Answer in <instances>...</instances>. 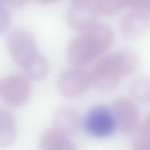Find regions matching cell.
I'll list each match as a JSON object with an SVG mask.
<instances>
[{
    "label": "cell",
    "instance_id": "cell-11",
    "mask_svg": "<svg viewBox=\"0 0 150 150\" xmlns=\"http://www.w3.org/2000/svg\"><path fill=\"white\" fill-rule=\"evenodd\" d=\"M39 146L42 150H77L67 136L56 129H48L42 133Z\"/></svg>",
    "mask_w": 150,
    "mask_h": 150
},
{
    "label": "cell",
    "instance_id": "cell-19",
    "mask_svg": "<svg viewBox=\"0 0 150 150\" xmlns=\"http://www.w3.org/2000/svg\"><path fill=\"white\" fill-rule=\"evenodd\" d=\"M6 2L13 7H21L25 6L28 1L24 0H6Z\"/></svg>",
    "mask_w": 150,
    "mask_h": 150
},
{
    "label": "cell",
    "instance_id": "cell-12",
    "mask_svg": "<svg viewBox=\"0 0 150 150\" xmlns=\"http://www.w3.org/2000/svg\"><path fill=\"white\" fill-rule=\"evenodd\" d=\"M16 126L13 115L6 109L0 110V147L6 148L15 142Z\"/></svg>",
    "mask_w": 150,
    "mask_h": 150
},
{
    "label": "cell",
    "instance_id": "cell-5",
    "mask_svg": "<svg viewBox=\"0 0 150 150\" xmlns=\"http://www.w3.org/2000/svg\"><path fill=\"white\" fill-rule=\"evenodd\" d=\"M99 14L94 1L73 0L67 8L65 19L71 28L82 31L98 21Z\"/></svg>",
    "mask_w": 150,
    "mask_h": 150
},
{
    "label": "cell",
    "instance_id": "cell-16",
    "mask_svg": "<svg viewBox=\"0 0 150 150\" xmlns=\"http://www.w3.org/2000/svg\"><path fill=\"white\" fill-rule=\"evenodd\" d=\"M9 17L7 9L0 2V29L5 30L9 24Z\"/></svg>",
    "mask_w": 150,
    "mask_h": 150
},
{
    "label": "cell",
    "instance_id": "cell-15",
    "mask_svg": "<svg viewBox=\"0 0 150 150\" xmlns=\"http://www.w3.org/2000/svg\"><path fill=\"white\" fill-rule=\"evenodd\" d=\"M126 6L142 8L150 12V0H126Z\"/></svg>",
    "mask_w": 150,
    "mask_h": 150
},
{
    "label": "cell",
    "instance_id": "cell-3",
    "mask_svg": "<svg viewBox=\"0 0 150 150\" xmlns=\"http://www.w3.org/2000/svg\"><path fill=\"white\" fill-rule=\"evenodd\" d=\"M88 73L91 86L100 91L113 89L122 78L126 76L122 61L117 51L99 59Z\"/></svg>",
    "mask_w": 150,
    "mask_h": 150
},
{
    "label": "cell",
    "instance_id": "cell-14",
    "mask_svg": "<svg viewBox=\"0 0 150 150\" xmlns=\"http://www.w3.org/2000/svg\"><path fill=\"white\" fill-rule=\"evenodd\" d=\"M99 13L113 14L126 6V0H94Z\"/></svg>",
    "mask_w": 150,
    "mask_h": 150
},
{
    "label": "cell",
    "instance_id": "cell-9",
    "mask_svg": "<svg viewBox=\"0 0 150 150\" xmlns=\"http://www.w3.org/2000/svg\"><path fill=\"white\" fill-rule=\"evenodd\" d=\"M119 27L127 38H139L150 29V12L142 8H132L120 18Z\"/></svg>",
    "mask_w": 150,
    "mask_h": 150
},
{
    "label": "cell",
    "instance_id": "cell-13",
    "mask_svg": "<svg viewBox=\"0 0 150 150\" xmlns=\"http://www.w3.org/2000/svg\"><path fill=\"white\" fill-rule=\"evenodd\" d=\"M129 91L134 100L141 103L150 102V76H139L133 80Z\"/></svg>",
    "mask_w": 150,
    "mask_h": 150
},
{
    "label": "cell",
    "instance_id": "cell-10",
    "mask_svg": "<svg viewBox=\"0 0 150 150\" xmlns=\"http://www.w3.org/2000/svg\"><path fill=\"white\" fill-rule=\"evenodd\" d=\"M55 129L65 136H72L79 131L81 117L78 110L71 106H64L56 110L53 118Z\"/></svg>",
    "mask_w": 150,
    "mask_h": 150
},
{
    "label": "cell",
    "instance_id": "cell-2",
    "mask_svg": "<svg viewBox=\"0 0 150 150\" xmlns=\"http://www.w3.org/2000/svg\"><path fill=\"white\" fill-rule=\"evenodd\" d=\"M6 45L11 58L26 75L46 59L37 50L31 34L23 29L10 30L7 36Z\"/></svg>",
    "mask_w": 150,
    "mask_h": 150
},
{
    "label": "cell",
    "instance_id": "cell-6",
    "mask_svg": "<svg viewBox=\"0 0 150 150\" xmlns=\"http://www.w3.org/2000/svg\"><path fill=\"white\" fill-rule=\"evenodd\" d=\"M84 123L87 132L97 138L110 136L116 127L111 110L101 105L94 106L89 110L85 116Z\"/></svg>",
    "mask_w": 150,
    "mask_h": 150
},
{
    "label": "cell",
    "instance_id": "cell-17",
    "mask_svg": "<svg viewBox=\"0 0 150 150\" xmlns=\"http://www.w3.org/2000/svg\"><path fill=\"white\" fill-rule=\"evenodd\" d=\"M133 146V150H150V144L140 140L134 141Z\"/></svg>",
    "mask_w": 150,
    "mask_h": 150
},
{
    "label": "cell",
    "instance_id": "cell-7",
    "mask_svg": "<svg viewBox=\"0 0 150 150\" xmlns=\"http://www.w3.org/2000/svg\"><path fill=\"white\" fill-rule=\"evenodd\" d=\"M57 85L60 93L66 97L77 98L91 86L89 73L79 67L66 69L59 75Z\"/></svg>",
    "mask_w": 150,
    "mask_h": 150
},
{
    "label": "cell",
    "instance_id": "cell-8",
    "mask_svg": "<svg viewBox=\"0 0 150 150\" xmlns=\"http://www.w3.org/2000/svg\"><path fill=\"white\" fill-rule=\"evenodd\" d=\"M116 125L125 134L134 133L139 127V112L136 103L125 97L117 98L112 104Z\"/></svg>",
    "mask_w": 150,
    "mask_h": 150
},
{
    "label": "cell",
    "instance_id": "cell-4",
    "mask_svg": "<svg viewBox=\"0 0 150 150\" xmlns=\"http://www.w3.org/2000/svg\"><path fill=\"white\" fill-rule=\"evenodd\" d=\"M30 94L29 83L22 75L11 74L0 81V96L10 107L18 108L24 105Z\"/></svg>",
    "mask_w": 150,
    "mask_h": 150
},
{
    "label": "cell",
    "instance_id": "cell-1",
    "mask_svg": "<svg viewBox=\"0 0 150 150\" xmlns=\"http://www.w3.org/2000/svg\"><path fill=\"white\" fill-rule=\"evenodd\" d=\"M114 40L111 28L98 20L71 40L67 49V59L76 67L84 66L107 51Z\"/></svg>",
    "mask_w": 150,
    "mask_h": 150
},
{
    "label": "cell",
    "instance_id": "cell-18",
    "mask_svg": "<svg viewBox=\"0 0 150 150\" xmlns=\"http://www.w3.org/2000/svg\"><path fill=\"white\" fill-rule=\"evenodd\" d=\"M140 127L143 132L150 139V113L146 117L144 125Z\"/></svg>",
    "mask_w": 150,
    "mask_h": 150
}]
</instances>
